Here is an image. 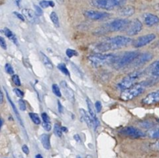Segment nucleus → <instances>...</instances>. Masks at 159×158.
<instances>
[{"label": "nucleus", "mask_w": 159, "mask_h": 158, "mask_svg": "<svg viewBox=\"0 0 159 158\" xmlns=\"http://www.w3.org/2000/svg\"><path fill=\"white\" fill-rule=\"evenodd\" d=\"M133 42L130 38L124 36H116L114 38H108L103 42L96 46L95 49L98 52H105L109 50H116V49L122 48L129 45Z\"/></svg>", "instance_id": "obj_1"}, {"label": "nucleus", "mask_w": 159, "mask_h": 158, "mask_svg": "<svg viewBox=\"0 0 159 158\" xmlns=\"http://www.w3.org/2000/svg\"><path fill=\"white\" fill-rule=\"evenodd\" d=\"M153 84H154V83L152 80H151V79L150 80L143 81V82L140 83H137L134 85H133L132 87L123 90V92H122L121 95H120V98L124 101L133 100L134 98L137 97L139 95L143 93L145 91L147 87H149V86H151Z\"/></svg>", "instance_id": "obj_2"}, {"label": "nucleus", "mask_w": 159, "mask_h": 158, "mask_svg": "<svg viewBox=\"0 0 159 158\" xmlns=\"http://www.w3.org/2000/svg\"><path fill=\"white\" fill-rule=\"evenodd\" d=\"M117 59V56L113 54H102L97 53L93 54L88 57V60L94 66H102L108 64L115 63Z\"/></svg>", "instance_id": "obj_3"}, {"label": "nucleus", "mask_w": 159, "mask_h": 158, "mask_svg": "<svg viewBox=\"0 0 159 158\" xmlns=\"http://www.w3.org/2000/svg\"><path fill=\"white\" fill-rule=\"evenodd\" d=\"M143 71H140V70H137V71H134L133 73H130L129 75L125 76L123 79L118 84V88L121 89V90H125L129 87H132L135 84H137V80L143 76Z\"/></svg>", "instance_id": "obj_4"}, {"label": "nucleus", "mask_w": 159, "mask_h": 158, "mask_svg": "<svg viewBox=\"0 0 159 158\" xmlns=\"http://www.w3.org/2000/svg\"><path fill=\"white\" fill-rule=\"evenodd\" d=\"M138 55L139 52H136V51L124 52L123 56H120V57L117 56V59H116V62H115L116 67L118 69H121L130 65Z\"/></svg>", "instance_id": "obj_5"}, {"label": "nucleus", "mask_w": 159, "mask_h": 158, "mask_svg": "<svg viewBox=\"0 0 159 158\" xmlns=\"http://www.w3.org/2000/svg\"><path fill=\"white\" fill-rule=\"evenodd\" d=\"M129 21L126 19H116L108 24L107 28L110 31H123L126 30Z\"/></svg>", "instance_id": "obj_6"}, {"label": "nucleus", "mask_w": 159, "mask_h": 158, "mask_svg": "<svg viewBox=\"0 0 159 158\" xmlns=\"http://www.w3.org/2000/svg\"><path fill=\"white\" fill-rule=\"evenodd\" d=\"M120 133L124 135V136H128V137L134 138V139L144 137V136H146V134H145L143 131H141V130L138 129L137 128H134V127L133 126L123 128V129L120 130Z\"/></svg>", "instance_id": "obj_7"}, {"label": "nucleus", "mask_w": 159, "mask_h": 158, "mask_svg": "<svg viewBox=\"0 0 159 158\" xmlns=\"http://www.w3.org/2000/svg\"><path fill=\"white\" fill-rule=\"evenodd\" d=\"M156 38V35L154 34H149L143 35V36L139 37L138 38L135 40L133 43L134 46L135 47H142L144 46L148 45L150 43L152 42Z\"/></svg>", "instance_id": "obj_8"}, {"label": "nucleus", "mask_w": 159, "mask_h": 158, "mask_svg": "<svg viewBox=\"0 0 159 158\" xmlns=\"http://www.w3.org/2000/svg\"><path fill=\"white\" fill-rule=\"evenodd\" d=\"M84 16L92 20H103L108 19L111 15L106 12H99L95 10H87L84 12Z\"/></svg>", "instance_id": "obj_9"}, {"label": "nucleus", "mask_w": 159, "mask_h": 158, "mask_svg": "<svg viewBox=\"0 0 159 158\" xmlns=\"http://www.w3.org/2000/svg\"><path fill=\"white\" fill-rule=\"evenodd\" d=\"M142 28H143L142 23L139 20L137 19L129 22L126 31L127 35H129V36H134V35H137V34L140 33L141 31Z\"/></svg>", "instance_id": "obj_10"}, {"label": "nucleus", "mask_w": 159, "mask_h": 158, "mask_svg": "<svg viewBox=\"0 0 159 158\" xmlns=\"http://www.w3.org/2000/svg\"><path fill=\"white\" fill-rule=\"evenodd\" d=\"M153 59V55L150 52H144L142 54H139L135 59L133 61L131 65L134 67H140L143 65L147 62H150Z\"/></svg>", "instance_id": "obj_11"}, {"label": "nucleus", "mask_w": 159, "mask_h": 158, "mask_svg": "<svg viewBox=\"0 0 159 158\" xmlns=\"http://www.w3.org/2000/svg\"><path fill=\"white\" fill-rule=\"evenodd\" d=\"M91 4L94 7L102 10H111L116 8L112 0H91Z\"/></svg>", "instance_id": "obj_12"}, {"label": "nucleus", "mask_w": 159, "mask_h": 158, "mask_svg": "<svg viewBox=\"0 0 159 158\" xmlns=\"http://www.w3.org/2000/svg\"><path fill=\"white\" fill-rule=\"evenodd\" d=\"M142 103L146 105H152L159 103V89L158 90L153 91L151 93H148L143 100Z\"/></svg>", "instance_id": "obj_13"}, {"label": "nucleus", "mask_w": 159, "mask_h": 158, "mask_svg": "<svg viewBox=\"0 0 159 158\" xmlns=\"http://www.w3.org/2000/svg\"><path fill=\"white\" fill-rule=\"evenodd\" d=\"M149 73L151 74V79L153 82H158L159 81V59L154 62L149 67Z\"/></svg>", "instance_id": "obj_14"}, {"label": "nucleus", "mask_w": 159, "mask_h": 158, "mask_svg": "<svg viewBox=\"0 0 159 158\" xmlns=\"http://www.w3.org/2000/svg\"><path fill=\"white\" fill-rule=\"evenodd\" d=\"M60 86L62 91H63L64 94H65L66 97L69 101H71V102H74V92H73V90L69 87L68 84H66V81H62V82L60 83Z\"/></svg>", "instance_id": "obj_15"}, {"label": "nucleus", "mask_w": 159, "mask_h": 158, "mask_svg": "<svg viewBox=\"0 0 159 158\" xmlns=\"http://www.w3.org/2000/svg\"><path fill=\"white\" fill-rule=\"evenodd\" d=\"M87 104H88V111H89V114L91 115V119H92L93 122H94V129L97 128L99 125V121L97 118V115H96L95 109H94V104H92V102L91 101V100L89 98H87Z\"/></svg>", "instance_id": "obj_16"}, {"label": "nucleus", "mask_w": 159, "mask_h": 158, "mask_svg": "<svg viewBox=\"0 0 159 158\" xmlns=\"http://www.w3.org/2000/svg\"><path fill=\"white\" fill-rule=\"evenodd\" d=\"M143 20L148 27H152L159 24V17L152 13H146L143 15Z\"/></svg>", "instance_id": "obj_17"}, {"label": "nucleus", "mask_w": 159, "mask_h": 158, "mask_svg": "<svg viewBox=\"0 0 159 158\" xmlns=\"http://www.w3.org/2000/svg\"><path fill=\"white\" fill-rule=\"evenodd\" d=\"M23 15L24 16V17L27 18V20L29 22L32 23H35L37 21V15L35 13V12H34L33 10H29V9H24L23 10Z\"/></svg>", "instance_id": "obj_18"}, {"label": "nucleus", "mask_w": 159, "mask_h": 158, "mask_svg": "<svg viewBox=\"0 0 159 158\" xmlns=\"http://www.w3.org/2000/svg\"><path fill=\"white\" fill-rule=\"evenodd\" d=\"M80 112L82 119L84 121L85 123L87 124V125H88L89 128H92V127L94 126V122H93V120L92 119H91V115H88V113L86 112V111H85L84 109H83V108H80Z\"/></svg>", "instance_id": "obj_19"}, {"label": "nucleus", "mask_w": 159, "mask_h": 158, "mask_svg": "<svg viewBox=\"0 0 159 158\" xmlns=\"http://www.w3.org/2000/svg\"><path fill=\"white\" fill-rule=\"evenodd\" d=\"M135 13V10L133 7H122L121 10H119V14L124 16H130Z\"/></svg>", "instance_id": "obj_20"}, {"label": "nucleus", "mask_w": 159, "mask_h": 158, "mask_svg": "<svg viewBox=\"0 0 159 158\" xmlns=\"http://www.w3.org/2000/svg\"><path fill=\"white\" fill-rule=\"evenodd\" d=\"M40 56H41V59H42V61L44 65H45V66L48 70H53V64L51 62L49 58L42 52H40Z\"/></svg>", "instance_id": "obj_21"}, {"label": "nucleus", "mask_w": 159, "mask_h": 158, "mask_svg": "<svg viewBox=\"0 0 159 158\" xmlns=\"http://www.w3.org/2000/svg\"><path fill=\"white\" fill-rule=\"evenodd\" d=\"M41 142H42V146L45 150H50L51 144H50V138L48 135L42 134L41 136Z\"/></svg>", "instance_id": "obj_22"}, {"label": "nucleus", "mask_w": 159, "mask_h": 158, "mask_svg": "<svg viewBox=\"0 0 159 158\" xmlns=\"http://www.w3.org/2000/svg\"><path fill=\"white\" fill-rule=\"evenodd\" d=\"M2 32H3L4 34H5L6 36H7V38H9V39L11 40V41H13V42L15 44H16V45H17V44H17V43H18L17 39H16V36H15L14 34H13V32H12L11 30H10V29L7 28V27H6V28H4L3 30H2Z\"/></svg>", "instance_id": "obj_23"}, {"label": "nucleus", "mask_w": 159, "mask_h": 158, "mask_svg": "<svg viewBox=\"0 0 159 158\" xmlns=\"http://www.w3.org/2000/svg\"><path fill=\"white\" fill-rule=\"evenodd\" d=\"M6 93H6V94H7V99H8V101H9V102H10V104H11L12 108H13V111H14V113H15V115H16V117H17V119H18V121H19V122H20V123L21 124V125H23V122H22V120H21L20 115L19 112H18V111H17V110H16V106H15V104H13V101H12V100L10 99V96H9L8 93H7V90H6Z\"/></svg>", "instance_id": "obj_24"}, {"label": "nucleus", "mask_w": 159, "mask_h": 158, "mask_svg": "<svg viewBox=\"0 0 159 158\" xmlns=\"http://www.w3.org/2000/svg\"><path fill=\"white\" fill-rule=\"evenodd\" d=\"M148 135H149L150 137L153 138V139H159V127L150 130L148 132Z\"/></svg>", "instance_id": "obj_25"}, {"label": "nucleus", "mask_w": 159, "mask_h": 158, "mask_svg": "<svg viewBox=\"0 0 159 158\" xmlns=\"http://www.w3.org/2000/svg\"><path fill=\"white\" fill-rule=\"evenodd\" d=\"M40 7L43 9H46L48 7H54L55 3L52 2V1H47V0H42L39 3Z\"/></svg>", "instance_id": "obj_26"}, {"label": "nucleus", "mask_w": 159, "mask_h": 158, "mask_svg": "<svg viewBox=\"0 0 159 158\" xmlns=\"http://www.w3.org/2000/svg\"><path fill=\"white\" fill-rule=\"evenodd\" d=\"M50 18H51V20L52 22L53 23V24H54L56 27H59V17H58V15L56 12H52L51 15H50Z\"/></svg>", "instance_id": "obj_27"}, {"label": "nucleus", "mask_w": 159, "mask_h": 158, "mask_svg": "<svg viewBox=\"0 0 159 158\" xmlns=\"http://www.w3.org/2000/svg\"><path fill=\"white\" fill-rule=\"evenodd\" d=\"M29 116H30V119L34 124H36V125L41 124V119H40L39 116L37 114H35V113H29Z\"/></svg>", "instance_id": "obj_28"}, {"label": "nucleus", "mask_w": 159, "mask_h": 158, "mask_svg": "<svg viewBox=\"0 0 159 158\" xmlns=\"http://www.w3.org/2000/svg\"><path fill=\"white\" fill-rule=\"evenodd\" d=\"M58 69H59V70H60L64 75H66V76H70V71H69L68 69L66 68L65 64L63 63L59 64V65H58Z\"/></svg>", "instance_id": "obj_29"}, {"label": "nucleus", "mask_w": 159, "mask_h": 158, "mask_svg": "<svg viewBox=\"0 0 159 158\" xmlns=\"http://www.w3.org/2000/svg\"><path fill=\"white\" fill-rule=\"evenodd\" d=\"M54 133L58 137H62V128H61L60 125L59 124H56L54 126Z\"/></svg>", "instance_id": "obj_30"}, {"label": "nucleus", "mask_w": 159, "mask_h": 158, "mask_svg": "<svg viewBox=\"0 0 159 158\" xmlns=\"http://www.w3.org/2000/svg\"><path fill=\"white\" fill-rule=\"evenodd\" d=\"M52 91L53 93H55V95H56V96L59 97H60L62 96L60 89H59V87L57 84H53L52 85Z\"/></svg>", "instance_id": "obj_31"}, {"label": "nucleus", "mask_w": 159, "mask_h": 158, "mask_svg": "<svg viewBox=\"0 0 159 158\" xmlns=\"http://www.w3.org/2000/svg\"><path fill=\"white\" fill-rule=\"evenodd\" d=\"M115 7H123L126 4V0H112Z\"/></svg>", "instance_id": "obj_32"}, {"label": "nucleus", "mask_w": 159, "mask_h": 158, "mask_svg": "<svg viewBox=\"0 0 159 158\" xmlns=\"http://www.w3.org/2000/svg\"><path fill=\"white\" fill-rule=\"evenodd\" d=\"M66 56H68L69 58H72V57H73V56H77L78 53L76 52V51L73 50V49L68 48V49H66Z\"/></svg>", "instance_id": "obj_33"}, {"label": "nucleus", "mask_w": 159, "mask_h": 158, "mask_svg": "<svg viewBox=\"0 0 159 158\" xmlns=\"http://www.w3.org/2000/svg\"><path fill=\"white\" fill-rule=\"evenodd\" d=\"M5 70H6V72H7L8 74L10 75H14V70H13V67H12V65H10V64L9 63H7L5 65Z\"/></svg>", "instance_id": "obj_34"}, {"label": "nucleus", "mask_w": 159, "mask_h": 158, "mask_svg": "<svg viewBox=\"0 0 159 158\" xmlns=\"http://www.w3.org/2000/svg\"><path fill=\"white\" fill-rule=\"evenodd\" d=\"M12 80H13V82L14 83V84L16 86L21 85L20 79V77L17 76V75H13V76H12Z\"/></svg>", "instance_id": "obj_35"}, {"label": "nucleus", "mask_w": 159, "mask_h": 158, "mask_svg": "<svg viewBox=\"0 0 159 158\" xmlns=\"http://www.w3.org/2000/svg\"><path fill=\"white\" fill-rule=\"evenodd\" d=\"M13 92H14L15 94H16V96L18 97H20V98L24 97V92H23L22 90H20V89H18V88H15L14 90H13Z\"/></svg>", "instance_id": "obj_36"}, {"label": "nucleus", "mask_w": 159, "mask_h": 158, "mask_svg": "<svg viewBox=\"0 0 159 158\" xmlns=\"http://www.w3.org/2000/svg\"><path fill=\"white\" fill-rule=\"evenodd\" d=\"M0 47H2V49H4V50H7V42H6L5 39L2 37H0Z\"/></svg>", "instance_id": "obj_37"}, {"label": "nucleus", "mask_w": 159, "mask_h": 158, "mask_svg": "<svg viewBox=\"0 0 159 158\" xmlns=\"http://www.w3.org/2000/svg\"><path fill=\"white\" fill-rule=\"evenodd\" d=\"M34 9H35V13H36L37 16H42V15L43 14L42 9L41 7H38V6L34 5Z\"/></svg>", "instance_id": "obj_38"}, {"label": "nucleus", "mask_w": 159, "mask_h": 158, "mask_svg": "<svg viewBox=\"0 0 159 158\" xmlns=\"http://www.w3.org/2000/svg\"><path fill=\"white\" fill-rule=\"evenodd\" d=\"M42 125H43V128L45 129L46 131L49 132L52 129V125H51V122H44L42 123Z\"/></svg>", "instance_id": "obj_39"}, {"label": "nucleus", "mask_w": 159, "mask_h": 158, "mask_svg": "<svg viewBox=\"0 0 159 158\" xmlns=\"http://www.w3.org/2000/svg\"><path fill=\"white\" fill-rule=\"evenodd\" d=\"M19 106H20V109L21 111H25L26 110V104L25 102L24 101V100L20 99L19 101Z\"/></svg>", "instance_id": "obj_40"}, {"label": "nucleus", "mask_w": 159, "mask_h": 158, "mask_svg": "<svg viewBox=\"0 0 159 158\" xmlns=\"http://www.w3.org/2000/svg\"><path fill=\"white\" fill-rule=\"evenodd\" d=\"M95 108H96V111H97V112H101V111H102V103L100 102L99 101H96L95 103Z\"/></svg>", "instance_id": "obj_41"}, {"label": "nucleus", "mask_w": 159, "mask_h": 158, "mask_svg": "<svg viewBox=\"0 0 159 158\" xmlns=\"http://www.w3.org/2000/svg\"><path fill=\"white\" fill-rule=\"evenodd\" d=\"M42 120H43L44 122H50V119L46 113H42Z\"/></svg>", "instance_id": "obj_42"}, {"label": "nucleus", "mask_w": 159, "mask_h": 158, "mask_svg": "<svg viewBox=\"0 0 159 158\" xmlns=\"http://www.w3.org/2000/svg\"><path fill=\"white\" fill-rule=\"evenodd\" d=\"M13 14L16 15V17L19 18V19L20 20H22V21L25 20V17H24V16L23 14H20V13H17V12H13Z\"/></svg>", "instance_id": "obj_43"}, {"label": "nucleus", "mask_w": 159, "mask_h": 158, "mask_svg": "<svg viewBox=\"0 0 159 158\" xmlns=\"http://www.w3.org/2000/svg\"><path fill=\"white\" fill-rule=\"evenodd\" d=\"M22 150H23V152H24V153H25V154H28L29 153V149H28V147H27V145H24L22 147Z\"/></svg>", "instance_id": "obj_44"}, {"label": "nucleus", "mask_w": 159, "mask_h": 158, "mask_svg": "<svg viewBox=\"0 0 159 158\" xmlns=\"http://www.w3.org/2000/svg\"><path fill=\"white\" fill-rule=\"evenodd\" d=\"M152 148L154 149V150L159 151V142H154V143L152 145Z\"/></svg>", "instance_id": "obj_45"}, {"label": "nucleus", "mask_w": 159, "mask_h": 158, "mask_svg": "<svg viewBox=\"0 0 159 158\" xmlns=\"http://www.w3.org/2000/svg\"><path fill=\"white\" fill-rule=\"evenodd\" d=\"M3 99H4V97H3V93H2V90H0V104H2L3 102Z\"/></svg>", "instance_id": "obj_46"}, {"label": "nucleus", "mask_w": 159, "mask_h": 158, "mask_svg": "<svg viewBox=\"0 0 159 158\" xmlns=\"http://www.w3.org/2000/svg\"><path fill=\"white\" fill-rule=\"evenodd\" d=\"M58 108H59V113H62V106L61 103L59 101H58Z\"/></svg>", "instance_id": "obj_47"}, {"label": "nucleus", "mask_w": 159, "mask_h": 158, "mask_svg": "<svg viewBox=\"0 0 159 158\" xmlns=\"http://www.w3.org/2000/svg\"><path fill=\"white\" fill-rule=\"evenodd\" d=\"M74 138H75V139L77 141V142H80V136H78V135H75Z\"/></svg>", "instance_id": "obj_48"}, {"label": "nucleus", "mask_w": 159, "mask_h": 158, "mask_svg": "<svg viewBox=\"0 0 159 158\" xmlns=\"http://www.w3.org/2000/svg\"><path fill=\"white\" fill-rule=\"evenodd\" d=\"M59 4H62L63 3V0H56Z\"/></svg>", "instance_id": "obj_49"}, {"label": "nucleus", "mask_w": 159, "mask_h": 158, "mask_svg": "<svg viewBox=\"0 0 159 158\" xmlns=\"http://www.w3.org/2000/svg\"><path fill=\"white\" fill-rule=\"evenodd\" d=\"M61 128H62V132H67V129L66 127H61Z\"/></svg>", "instance_id": "obj_50"}, {"label": "nucleus", "mask_w": 159, "mask_h": 158, "mask_svg": "<svg viewBox=\"0 0 159 158\" xmlns=\"http://www.w3.org/2000/svg\"><path fill=\"white\" fill-rule=\"evenodd\" d=\"M21 0H16V3L18 7H20V2Z\"/></svg>", "instance_id": "obj_51"}, {"label": "nucleus", "mask_w": 159, "mask_h": 158, "mask_svg": "<svg viewBox=\"0 0 159 158\" xmlns=\"http://www.w3.org/2000/svg\"><path fill=\"white\" fill-rule=\"evenodd\" d=\"M35 158H43V157H42V156L41 154H38L35 156Z\"/></svg>", "instance_id": "obj_52"}, {"label": "nucleus", "mask_w": 159, "mask_h": 158, "mask_svg": "<svg viewBox=\"0 0 159 158\" xmlns=\"http://www.w3.org/2000/svg\"><path fill=\"white\" fill-rule=\"evenodd\" d=\"M2 123H3V121L2 119H0V129H1V127H2Z\"/></svg>", "instance_id": "obj_53"}, {"label": "nucleus", "mask_w": 159, "mask_h": 158, "mask_svg": "<svg viewBox=\"0 0 159 158\" xmlns=\"http://www.w3.org/2000/svg\"><path fill=\"white\" fill-rule=\"evenodd\" d=\"M86 158H93V156H91V155H88V156H86Z\"/></svg>", "instance_id": "obj_54"}, {"label": "nucleus", "mask_w": 159, "mask_h": 158, "mask_svg": "<svg viewBox=\"0 0 159 158\" xmlns=\"http://www.w3.org/2000/svg\"><path fill=\"white\" fill-rule=\"evenodd\" d=\"M77 158H80V156H77Z\"/></svg>", "instance_id": "obj_55"}, {"label": "nucleus", "mask_w": 159, "mask_h": 158, "mask_svg": "<svg viewBox=\"0 0 159 158\" xmlns=\"http://www.w3.org/2000/svg\"><path fill=\"white\" fill-rule=\"evenodd\" d=\"M1 1H2V0H0V2H1Z\"/></svg>", "instance_id": "obj_56"}]
</instances>
